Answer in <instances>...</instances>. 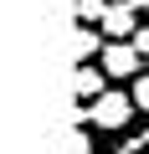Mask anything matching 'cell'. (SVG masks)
<instances>
[{
	"label": "cell",
	"mask_w": 149,
	"mask_h": 154,
	"mask_svg": "<svg viewBox=\"0 0 149 154\" xmlns=\"http://www.w3.org/2000/svg\"><path fill=\"white\" fill-rule=\"evenodd\" d=\"M98 31H103L108 41H134V31H139V16H134V5H123V0H113Z\"/></svg>",
	"instance_id": "obj_3"
},
{
	"label": "cell",
	"mask_w": 149,
	"mask_h": 154,
	"mask_svg": "<svg viewBox=\"0 0 149 154\" xmlns=\"http://www.w3.org/2000/svg\"><path fill=\"white\" fill-rule=\"evenodd\" d=\"M103 77H108V72H98V67H77V72H72V98H77V103H98V98L108 93Z\"/></svg>",
	"instance_id": "obj_5"
},
{
	"label": "cell",
	"mask_w": 149,
	"mask_h": 154,
	"mask_svg": "<svg viewBox=\"0 0 149 154\" xmlns=\"http://www.w3.org/2000/svg\"><path fill=\"white\" fill-rule=\"evenodd\" d=\"M134 108H139V113H149V72H139V77H134Z\"/></svg>",
	"instance_id": "obj_7"
},
{
	"label": "cell",
	"mask_w": 149,
	"mask_h": 154,
	"mask_svg": "<svg viewBox=\"0 0 149 154\" xmlns=\"http://www.w3.org/2000/svg\"><path fill=\"white\" fill-rule=\"evenodd\" d=\"M139 108H134V93H103L98 103H88V128H98V134H113V128H129V118H134Z\"/></svg>",
	"instance_id": "obj_1"
},
{
	"label": "cell",
	"mask_w": 149,
	"mask_h": 154,
	"mask_svg": "<svg viewBox=\"0 0 149 154\" xmlns=\"http://www.w3.org/2000/svg\"><path fill=\"white\" fill-rule=\"evenodd\" d=\"M67 144H72V154H93V134H88V128H72Z\"/></svg>",
	"instance_id": "obj_9"
},
{
	"label": "cell",
	"mask_w": 149,
	"mask_h": 154,
	"mask_svg": "<svg viewBox=\"0 0 149 154\" xmlns=\"http://www.w3.org/2000/svg\"><path fill=\"white\" fill-rule=\"evenodd\" d=\"M134 51H139V57H149V26H139V31H134Z\"/></svg>",
	"instance_id": "obj_10"
},
{
	"label": "cell",
	"mask_w": 149,
	"mask_h": 154,
	"mask_svg": "<svg viewBox=\"0 0 149 154\" xmlns=\"http://www.w3.org/2000/svg\"><path fill=\"white\" fill-rule=\"evenodd\" d=\"M103 46H108V36L98 26H72V62L77 67H93V57H103Z\"/></svg>",
	"instance_id": "obj_4"
},
{
	"label": "cell",
	"mask_w": 149,
	"mask_h": 154,
	"mask_svg": "<svg viewBox=\"0 0 149 154\" xmlns=\"http://www.w3.org/2000/svg\"><path fill=\"white\" fill-rule=\"evenodd\" d=\"M98 62H103L108 77H139V51H134V41H108Z\"/></svg>",
	"instance_id": "obj_2"
},
{
	"label": "cell",
	"mask_w": 149,
	"mask_h": 154,
	"mask_svg": "<svg viewBox=\"0 0 149 154\" xmlns=\"http://www.w3.org/2000/svg\"><path fill=\"white\" fill-rule=\"evenodd\" d=\"M123 5H134V11H139V5H144V11H149V0H123Z\"/></svg>",
	"instance_id": "obj_11"
},
{
	"label": "cell",
	"mask_w": 149,
	"mask_h": 154,
	"mask_svg": "<svg viewBox=\"0 0 149 154\" xmlns=\"http://www.w3.org/2000/svg\"><path fill=\"white\" fill-rule=\"evenodd\" d=\"M108 5H113V0H77V26H103V16H108Z\"/></svg>",
	"instance_id": "obj_6"
},
{
	"label": "cell",
	"mask_w": 149,
	"mask_h": 154,
	"mask_svg": "<svg viewBox=\"0 0 149 154\" xmlns=\"http://www.w3.org/2000/svg\"><path fill=\"white\" fill-rule=\"evenodd\" d=\"M113 154H149V128H144V134H134V139H123Z\"/></svg>",
	"instance_id": "obj_8"
}]
</instances>
